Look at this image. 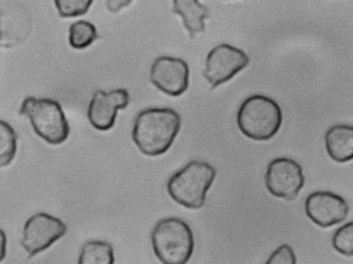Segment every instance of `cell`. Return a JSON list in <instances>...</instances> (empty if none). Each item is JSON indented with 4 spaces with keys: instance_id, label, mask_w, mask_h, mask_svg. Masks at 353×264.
<instances>
[{
    "instance_id": "6da1fadb",
    "label": "cell",
    "mask_w": 353,
    "mask_h": 264,
    "mask_svg": "<svg viewBox=\"0 0 353 264\" xmlns=\"http://www.w3.org/2000/svg\"><path fill=\"white\" fill-rule=\"evenodd\" d=\"M179 114L169 108H152L137 116L132 139L145 155L156 156L166 152L172 145L181 128Z\"/></svg>"
},
{
    "instance_id": "7a4b0ae2",
    "label": "cell",
    "mask_w": 353,
    "mask_h": 264,
    "mask_svg": "<svg viewBox=\"0 0 353 264\" xmlns=\"http://www.w3.org/2000/svg\"><path fill=\"white\" fill-rule=\"evenodd\" d=\"M216 174L214 167L207 162L191 161L170 177L168 192L179 205L188 209H199L204 205Z\"/></svg>"
},
{
    "instance_id": "3957f363",
    "label": "cell",
    "mask_w": 353,
    "mask_h": 264,
    "mask_svg": "<svg viewBox=\"0 0 353 264\" xmlns=\"http://www.w3.org/2000/svg\"><path fill=\"white\" fill-rule=\"evenodd\" d=\"M282 120V112L278 103L261 94L245 99L236 116L240 131L245 136L256 141H266L273 137L280 129Z\"/></svg>"
},
{
    "instance_id": "277c9868",
    "label": "cell",
    "mask_w": 353,
    "mask_h": 264,
    "mask_svg": "<svg viewBox=\"0 0 353 264\" xmlns=\"http://www.w3.org/2000/svg\"><path fill=\"white\" fill-rule=\"evenodd\" d=\"M152 247L159 260L165 264H183L190 258L194 247L190 226L179 218L160 220L151 234Z\"/></svg>"
},
{
    "instance_id": "5b68a950",
    "label": "cell",
    "mask_w": 353,
    "mask_h": 264,
    "mask_svg": "<svg viewBox=\"0 0 353 264\" xmlns=\"http://www.w3.org/2000/svg\"><path fill=\"white\" fill-rule=\"evenodd\" d=\"M19 112L27 116L35 133L48 143L59 145L68 139L70 127L57 101L28 97L22 101Z\"/></svg>"
},
{
    "instance_id": "8992f818",
    "label": "cell",
    "mask_w": 353,
    "mask_h": 264,
    "mask_svg": "<svg viewBox=\"0 0 353 264\" xmlns=\"http://www.w3.org/2000/svg\"><path fill=\"white\" fill-rule=\"evenodd\" d=\"M66 232V225L60 219L46 212H37L26 221L21 245L31 257L47 250Z\"/></svg>"
},
{
    "instance_id": "52a82bcc",
    "label": "cell",
    "mask_w": 353,
    "mask_h": 264,
    "mask_svg": "<svg viewBox=\"0 0 353 264\" xmlns=\"http://www.w3.org/2000/svg\"><path fill=\"white\" fill-rule=\"evenodd\" d=\"M249 57L241 49L221 43L208 54L203 76L214 89L229 81L249 63Z\"/></svg>"
},
{
    "instance_id": "ba28073f",
    "label": "cell",
    "mask_w": 353,
    "mask_h": 264,
    "mask_svg": "<svg viewBox=\"0 0 353 264\" xmlns=\"http://www.w3.org/2000/svg\"><path fill=\"white\" fill-rule=\"evenodd\" d=\"M305 178L300 164L287 157L271 161L266 170L265 183L268 190L276 197L292 200L304 185Z\"/></svg>"
},
{
    "instance_id": "9c48e42d",
    "label": "cell",
    "mask_w": 353,
    "mask_h": 264,
    "mask_svg": "<svg viewBox=\"0 0 353 264\" xmlns=\"http://www.w3.org/2000/svg\"><path fill=\"white\" fill-rule=\"evenodd\" d=\"M190 70L187 63L178 57L157 58L150 70L152 83L162 92L172 97L183 94L189 85Z\"/></svg>"
},
{
    "instance_id": "30bf717a",
    "label": "cell",
    "mask_w": 353,
    "mask_h": 264,
    "mask_svg": "<svg viewBox=\"0 0 353 264\" xmlns=\"http://www.w3.org/2000/svg\"><path fill=\"white\" fill-rule=\"evenodd\" d=\"M129 101V93L124 88L112 90L108 92L97 90L89 103L88 119L96 130H108L114 125L118 110L125 108Z\"/></svg>"
},
{
    "instance_id": "8fae6325",
    "label": "cell",
    "mask_w": 353,
    "mask_h": 264,
    "mask_svg": "<svg viewBox=\"0 0 353 264\" xmlns=\"http://www.w3.org/2000/svg\"><path fill=\"white\" fill-rule=\"evenodd\" d=\"M305 210L312 222L327 227L344 221L349 213V206L339 194L330 191H316L307 197Z\"/></svg>"
},
{
    "instance_id": "7c38bea8",
    "label": "cell",
    "mask_w": 353,
    "mask_h": 264,
    "mask_svg": "<svg viewBox=\"0 0 353 264\" xmlns=\"http://www.w3.org/2000/svg\"><path fill=\"white\" fill-rule=\"evenodd\" d=\"M325 145L332 159L345 163L353 159V125L337 124L330 128L325 135Z\"/></svg>"
},
{
    "instance_id": "4fadbf2b",
    "label": "cell",
    "mask_w": 353,
    "mask_h": 264,
    "mask_svg": "<svg viewBox=\"0 0 353 264\" xmlns=\"http://www.w3.org/2000/svg\"><path fill=\"white\" fill-rule=\"evenodd\" d=\"M172 12L182 19L189 37L194 39L205 30V19L210 17V10L199 0H172Z\"/></svg>"
},
{
    "instance_id": "5bb4252c",
    "label": "cell",
    "mask_w": 353,
    "mask_h": 264,
    "mask_svg": "<svg viewBox=\"0 0 353 264\" xmlns=\"http://www.w3.org/2000/svg\"><path fill=\"white\" fill-rule=\"evenodd\" d=\"M114 262V250L105 241L92 240L82 246L78 258L79 264H112Z\"/></svg>"
},
{
    "instance_id": "9a60e30c",
    "label": "cell",
    "mask_w": 353,
    "mask_h": 264,
    "mask_svg": "<svg viewBox=\"0 0 353 264\" xmlns=\"http://www.w3.org/2000/svg\"><path fill=\"white\" fill-rule=\"evenodd\" d=\"M98 38L95 26L85 20L72 23L69 28V43L74 49H83Z\"/></svg>"
},
{
    "instance_id": "2e32d148",
    "label": "cell",
    "mask_w": 353,
    "mask_h": 264,
    "mask_svg": "<svg viewBox=\"0 0 353 264\" xmlns=\"http://www.w3.org/2000/svg\"><path fill=\"white\" fill-rule=\"evenodd\" d=\"M17 134L12 126L6 121H1L0 128V165L8 166L17 152Z\"/></svg>"
},
{
    "instance_id": "e0dca14e",
    "label": "cell",
    "mask_w": 353,
    "mask_h": 264,
    "mask_svg": "<svg viewBox=\"0 0 353 264\" xmlns=\"http://www.w3.org/2000/svg\"><path fill=\"white\" fill-rule=\"evenodd\" d=\"M332 243L334 248L345 256L353 255V221L338 228L334 232Z\"/></svg>"
},
{
    "instance_id": "ac0fdd59",
    "label": "cell",
    "mask_w": 353,
    "mask_h": 264,
    "mask_svg": "<svg viewBox=\"0 0 353 264\" xmlns=\"http://www.w3.org/2000/svg\"><path fill=\"white\" fill-rule=\"evenodd\" d=\"M57 12L61 17H75L85 14L93 0H53Z\"/></svg>"
},
{
    "instance_id": "d6986e66",
    "label": "cell",
    "mask_w": 353,
    "mask_h": 264,
    "mask_svg": "<svg viewBox=\"0 0 353 264\" xmlns=\"http://www.w3.org/2000/svg\"><path fill=\"white\" fill-rule=\"evenodd\" d=\"M296 258L292 248L288 244L280 245L268 258L269 264H294Z\"/></svg>"
},
{
    "instance_id": "ffe728a7",
    "label": "cell",
    "mask_w": 353,
    "mask_h": 264,
    "mask_svg": "<svg viewBox=\"0 0 353 264\" xmlns=\"http://www.w3.org/2000/svg\"><path fill=\"white\" fill-rule=\"evenodd\" d=\"M133 0H106L107 9L111 12H117L131 3Z\"/></svg>"
},
{
    "instance_id": "44dd1931",
    "label": "cell",
    "mask_w": 353,
    "mask_h": 264,
    "mask_svg": "<svg viewBox=\"0 0 353 264\" xmlns=\"http://www.w3.org/2000/svg\"><path fill=\"white\" fill-rule=\"evenodd\" d=\"M1 261H2L6 255V247H3V245H6V238L4 235V232L3 230L1 232Z\"/></svg>"
}]
</instances>
